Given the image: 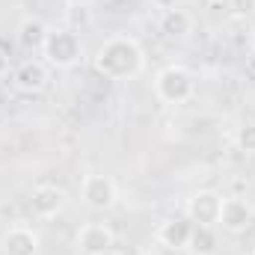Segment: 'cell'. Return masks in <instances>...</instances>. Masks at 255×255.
<instances>
[{
	"mask_svg": "<svg viewBox=\"0 0 255 255\" xmlns=\"http://www.w3.org/2000/svg\"><path fill=\"white\" fill-rule=\"evenodd\" d=\"M142 65H145V54H142L139 42L130 36L107 39L95 54V68L107 80H130L142 71Z\"/></svg>",
	"mask_w": 255,
	"mask_h": 255,
	"instance_id": "cell-1",
	"label": "cell"
},
{
	"mask_svg": "<svg viewBox=\"0 0 255 255\" xmlns=\"http://www.w3.org/2000/svg\"><path fill=\"white\" fill-rule=\"evenodd\" d=\"M154 92L166 104H184V101H190L193 92H196V77H193L190 68H184V65H166L154 77Z\"/></svg>",
	"mask_w": 255,
	"mask_h": 255,
	"instance_id": "cell-2",
	"label": "cell"
},
{
	"mask_svg": "<svg viewBox=\"0 0 255 255\" xmlns=\"http://www.w3.org/2000/svg\"><path fill=\"white\" fill-rule=\"evenodd\" d=\"M42 54H45L48 65H54V68H71V65L80 63V57H83L80 36L74 30H65V27L48 30V39L42 45Z\"/></svg>",
	"mask_w": 255,
	"mask_h": 255,
	"instance_id": "cell-3",
	"label": "cell"
},
{
	"mask_svg": "<svg viewBox=\"0 0 255 255\" xmlns=\"http://www.w3.org/2000/svg\"><path fill=\"white\" fill-rule=\"evenodd\" d=\"M255 223V208L241 199V196H232V199H223V211H220V226L223 232L229 235H244L250 232Z\"/></svg>",
	"mask_w": 255,
	"mask_h": 255,
	"instance_id": "cell-4",
	"label": "cell"
},
{
	"mask_svg": "<svg viewBox=\"0 0 255 255\" xmlns=\"http://www.w3.org/2000/svg\"><path fill=\"white\" fill-rule=\"evenodd\" d=\"M80 199L92 211H107L116 202V184H113V178L110 175H101V172L86 175L83 184H80Z\"/></svg>",
	"mask_w": 255,
	"mask_h": 255,
	"instance_id": "cell-5",
	"label": "cell"
},
{
	"mask_svg": "<svg viewBox=\"0 0 255 255\" xmlns=\"http://www.w3.org/2000/svg\"><path fill=\"white\" fill-rule=\"evenodd\" d=\"M223 196L217 190H199L187 199V217L196 226H220Z\"/></svg>",
	"mask_w": 255,
	"mask_h": 255,
	"instance_id": "cell-6",
	"label": "cell"
},
{
	"mask_svg": "<svg viewBox=\"0 0 255 255\" xmlns=\"http://www.w3.org/2000/svg\"><path fill=\"white\" fill-rule=\"evenodd\" d=\"M65 202H68V196H65V190L57 187V184H39V187H33V196H30L33 214L42 217V220L57 217L65 208Z\"/></svg>",
	"mask_w": 255,
	"mask_h": 255,
	"instance_id": "cell-7",
	"label": "cell"
},
{
	"mask_svg": "<svg viewBox=\"0 0 255 255\" xmlns=\"http://www.w3.org/2000/svg\"><path fill=\"white\" fill-rule=\"evenodd\" d=\"M113 244H116V235L104 223H86L77 232V247H80L83 255H95V253H104V250H113Z\"/></svg>",
	"mask_w": 255,
	"mask_h": 255,
	"instance_id": "cell-8",
	"label": "cell"
},
{
	"mask_svg": "<svg viewBox=\"0 0 255 255\" xmlns=\"http://www.w3.org/2000/svg\"><path fill=\"white\" fill-rule=\"evenodd\" d=\"M48 65L39 63V60H27V63L18 65V71L12 74V83H15V89L18 92H27V95H33V92H42L45 86H48Z\"/></svg>",
	"mask_w": 255,
	"mask_h": 255,
	"instance_id": "cell-9",
	"label": "cell"
},
{
	"mask_svg": "<svg viewBox=\"0 0 255 255\" xmlns=\"http://www.w3.org/2000/svg\"><path fill=\"white\" fill-rule=\"evenodd\" d=\"M190 235H193V220L184 214V217H169L160 223L157 229V241L169 250H187L190 244Z\"/></svg>",
	"mask_w": 255,
	"mask_h": 255,
	"instance_id": "cell-10",
	"label": "cell"
},
{
	"mask_svg": "<svg viewBox=\"0 0 255 255\" xmlns=\"http://www.w3.org/2000/svg\"><path fill=\"white\" fill-rule=\"evenodd\" d=\"M3 255H39V235L27 226H15L3 235Z\"/></svg>",
	"mask_w": 255,
	"mask_h": 255,
	"instance_id": "cell-11",
	"label": "cell"
},
{
	"mask_svg": "<svg viewBox=\"0 0 255 255\" xmlns=\"http://www.w3.org/2000/svg\"><path fill=\"white\" fill-rule=\"evenodd\" d=\"M193 30V18L187 9H169V12H163L160 15V33L163 36H169V39H184L187 33Z\"/></svg>",
	"mask_w": 255,
	"mask_h": 255,
	"instance_id": "cell-12",
	"label": "cell"
},
{
	"mask_svg": "<svg viewBox=\"0 0 255 255\" xmlns=\"http://www.w3.org/2000/svg\"><path fill=\"white\" fill-rule=\"evenodd\" d=\"M187 250H190L193 255H217V250H220L217 229H214V226H196V223H193V235H190Z\"/></svg>",
	"mask_w": 255,
	"mask_h": 255,
	"instance_id": "cell-13",
	"label": "cell"
},
{
	"mask_svg": "<svg viewBox=\"0 0 255 255\" xmlns=\"http://www.w3.org/2000/svg\"><path fill=\"white\" fill-rule=\"evenodd\" d=\"M45 39H48L45 21H39V18H24V21H21V27H18V45H21V48L36 51V48L45 45Z\"/></svg>",
	"mask_w": 255,
	"mask_h": 255,
	"instance_id": "cell-14",
	"label": "cell"
},
{
	"mask_svg": "<svg viewBox=\"0 0 255 255\" xmlns=\"http://www.w3.org/2000/svg\"><path fill=\"white\" fill-rule=\"evenodd\" d=\"M235 142L244 154H255V125H241L235 133Z\"/></svg>",
	"mask_w": 255,
	"mask_h": 255,
	"instance_id": "cell-15",
	"label": "cell"
},
{
	"mask_svg": "<svg viewBox=\"0 0 255 255\" xmlns=\"http://www.w3.org/2000/svg\"><path fill=\"white\" fill-rule=\"evenodd\" d=\"M229 6H232V12L241 15V18H247V15L255 12V0H229Z\"/></svg>",
	"mask_w": 255,
	"mask_h": 255,
	"instance_id": "cell-16",
	"label": "cell"
},
{
	"mask_svg": "<svg viewBox=\"0 0 255 255\" xmlns=\"http://www.w3.org/2000/svg\"><path fill=\"white\" fill-rule=\"evenodd\" d=\"M151 6H157V9H163V12H169V9H178V6H181V0H151Z\"/></svg>",
	"mask_w": 255,
	"mask_h": 255,
	"instance_id": "cell-17",
	"label": "cell"
},
{
	"mask_svg": "<svg viewBox=\"0 0 255 255\" xmlns=\"http://www.w3.org/2000/svg\"><path fill=\"white\" fill-rule=\"evenodd\" d=\"M6 71H9V57L0 51V77H6Z\"/></svg>",
	"mask_w": 255,
	"mask_h": 255,
	"instance_id": "cell-18",
	"label": "cell"
},
{
	"mask_svg": "<svg viewBox=\"0 0 255 255\" xmlns=\"http://www.w3.org/2000/svg\"><path fill=\"white\" fill-rule=\"evenodd\" d=\"M250 33H253V39H255V12L250 15Z\"/></svg>",
	"mask_w": 255,
	"mask_h": 255,
	"instance_id": "cell-19",
	"label": "cell"
},
{
	"mask_svg": "<svg viewBox=\"0 0 255 255\" xmlns=\"http://www.w3.org/2000/svg\"><path fill=\"white\" fill-rule=\"evenodd\" d=\"M95 255H119L116 250H104V253H95Z\"/></svg>",
	"mask_w": 255,
	"mask_h": 255,
	"instance_id": "cell-20",
	"label": "cell"
},
{
	"mask_svg": "<svg viewBox=\"0 0 255 255\" xmlns=\"http://www.w3.org/2000/svg\"><path fill=\"white\" fill-rule=\"evenodd\" d=\"M139 255H157V253H151V250H148V253H139Z\"/></svg>",
	"mask_w": 255,
	"mask_h": 255,
	"instance_id": "cell-21",
	"label": "cell"
}]
</instances>
